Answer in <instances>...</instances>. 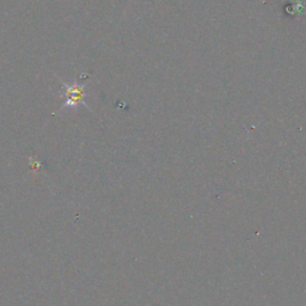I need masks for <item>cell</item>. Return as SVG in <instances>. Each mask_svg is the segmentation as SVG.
<instances>
[{
	"instance_id": "obj_1",
	"label": "cell",
	"mask_w": 306,
	"mask_h": 306,
	"mask_svg": "<svg viewBox=\"0 0 306 306\" xmlns=\"http://www.w3.org/2000/svg\"><path fill=\"white\" fill-rule=\"evenodd\" d=\"M63 97L65 98L64 107L66 108L77 107L78 104H84V106H86L84 101L85 98L84 86H80L77 84L73 85L65 84L63 86Z\"/></svg>"
}]
</instances>
